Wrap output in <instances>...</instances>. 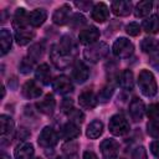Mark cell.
Wrapping results in <instances>:
<instances>
[{
  "label": "cell",
  "instance_id": "3957f363",
  "mask_svg": "<svg viewBox=\"0 0 159 159\" xmlns=\"http://www.w3.org/2000/svg\"><path fill=\"white\" fill-rule=\"evenodd\" d=\"M50 58H51V62L53 63L55 67L63 70V68H67L70 66L72 56L66 53L58 45H53L50 50Z\"/></svg>",
  "mask_w": 159,
  "mask_h": 159
},
{
  "label": "cell",
  "instance_id": "ffe728a7",
  "mask_svg": "<svg viewBox=\"0 0 159 159\" xmlns=\"http://www.w3.org/2000/svg\"><path fill=\"white\" fill-rule=\"evenodd\" d=\"M35 36V31L34 30H29L27 27H22V29H16L15 30V40L20 46L27 45Z\"/></svg>",
  "mask_w": 159,
  "mask_h": 159
},
{
  "label": "cell",
  "instance_id": "d590c367",
  "mask_svg": "<svg viewBox=\"0 0 159 159\" xmlns=\"http://www.w3.org/2000/svg\"><path fill=\"white\" fill-rule=\"evenodd\" d=\"M147 132L150 137L153 138H159V122H153L150 120L147 124Z\"/></svg>",
  "mask_w": 159,
  "mask_h": 159
},
{
  "label": "cell",
  "instance_id": "f6af8a7d",
  "mask_svg": "<svg viewBox=\"0 0 159 159\" xmlns=\"http://www.w3.org/2000/svg\"><path fill=\"white\" fill-rule=\"evenodd\" d=\"M83 159H98V157H97L93 152H91V150H86V152L83 153Z\"/></svg>",
  "mask_w": 159,
  "mask_h": 159
},
{
  "label": "cell",
  "instance_id": "f546056e",
  "mask_svg": "<svg viewBox=\"0 0 159 159\" xmlns=\"http://www.w3.org/2000/svg\"><path fill=\"white\" fill-rule=\"evenodd\" d=\"M140 47H142V50L144 52H148V53L157 52V51H159V40L152 39V37H147V39H144L142 41Z\"/></svg>",
  "mask_w": 159,
  "mask_h": 159
},
{
  "label": "cell",
  "instance_id": "7402d4cb",
  "mask_svg": "<svg viewBox=\"0 0 159 159\" xmlns=\"http://www.w3.org/2000/svg\"><path fill=\"white\" fill-rule=\"evenodd\" d=\"M103 133V123L98 119L91 122L88 125H87V129H86V135L89 138V139H97L102 135Z\"/></svg>",
  "mask_w": 159,
  "mask_h": 159
},
{
  "label": "cell",
  "instance_id": "8992f818",
  "mask_svg": "<svg viewBox=\"0 0 159 159\" xmlns=\"http://www.w3.org/2000/svg\"><path fill=\"white\" fill-rule=\"evenodd\" d=\"M37 142L42 148H52V147H55L57 144L58 135L51 127H45L41 130Z\"/></svg>",
  "mask_w": 159,
  "mask_h": 159
},
{
  "label": "cell",
  "instance_id": "d6986e66",
  "mask_svg": "<svg viewBox=\"0 0 159 159\" xmlns=\"http://www.w3.org/2000/svg\"><path fill=\"white\" fill-rule=\"evenodd\" d=\"M47 19V12L45 9H35L29 12V24L34 27L41 26Z\"/></svg>",
  "mask_w": 159,
  "mask_h": 159
},
{
  "label": "cell",
  "instance_id": "4316f807",
  "mask_svg": "<svg viewBox=\"0 0 159 159\" xmlns=\"http://www.w3.org/2000/svg\"><path fill=\"white\" fill-rule=\"evenodd\" d=\"M58 46H60L66 53H68V55H71V56H73V55L77 52V43L75 42V40H73L71 36H67V35L62 36V39H61Z\"/></svg>",
  "mask_w": 159,
  "mask_h": 159
},
{
  "label": "cell",
  "instance_id": "d6a6232c",
  "mask_svg": "<svg viewBox=\"0 0 159 159\" xmlns=\"http://www.w3.org/2000/svg\"><path fill=\"white\" fill-rule=\"evenodd\" d=\"M67 116L70 118V122L75 123V124H81L83 120H84V114L81 109H76V108H72L67 112Z\"/></svg>",
  "mask_w": 159,
  "mask_h": 159
},
{
  "label": "cell",
  "instance_id": "e0dca14e",
  "mask_svg": "<svg viewBox=\"0 0 159 159\" xmlns=\"http://www.w3.org/2000/svg\"><path fill=\"white\" fill-rule=\"evenodd\" d=\"M109 17V9L104 2H99L94 5L92 9V19L97 22H104Z\"/></svg>",
  "mask_w": 159,
  "mask_h": 159
},
{
  "label": "cell",
  "instance_id": "603a6c76",
  "mask_svg": "<svg viewBox=\"0 0 159 159\" xmlns=\"http://www.w3.org/2000/svg\"><path fill=\"white\" fill-rule=\"evenodd\" d=\"M80 133H81V132H80L78 125L75 124V123H72V122L66 123V124L62 127V129H61V137H62L63 139H67V140H71V139L77 138V137L80 135Z\"/></svg>",
  "mask_w": 159,
  "mask_h": 159
},
{
  "label": "cell",
  "instance_id": "ee69618b",
  "mask_svg": "<svg viewBox=\"0 0 159 159\" xmlns=\"http://www.w3.org/2000/svg\"><path fill=\"white\" fill-rule=\"evenodd\" d=\"M62 108L65 112H68L70 109H72V101L71 98H65L63 103H62Z\"/></svg>",
  "mask_w": 159,
  "mask_h": 159
},
{
  "label": "cell",
  "instance_id": "5bb4252c",
  "mask_svg": "<svg viewBox=\"0 0 159 159\" xmlns=\"http://www.w3.org/2000/svg\"><path fill=\"white\" fill-rule=\"evenodd\" d=\"M78 102H80V106H81L82 108H86V109H93V108L97 106L98 99H97L96 94H94L92 91L87 89V91H83V92L80 94V97H78Z\"/></svg>",
  "mask_w": 159,
  "mask_h": 159
},
{
  "label": "cell",
  "instance_id": "7bdbcfd3",
  "mask_svg": "<svg viewBox=\"0 0 159 159\" xmlns=\"http://www.w3.org/2000/svg\"><path fill=\"white\" fill-rule=\"evenodd\" d=\"M72 22H76L77 26H78V25H83V24L86 22V19H84L82 15H80V14H76V15H73V20H72Z\"/></svg>",
  "mask_w": 159,
  "mask_h": 159
},
{
  "label": "cell",
  "instance_id": "f1b7e54d",
  "mask_svg": "<svg viewBox=\"0 0 159 159\" xmlns=\"http://www.w3.org/2000/svg\"><path fill=\"white\" fill-rule=\"evenodd\" d=\"M14 120L11 117L6 116V114H2L0 116V132H1V135L2 138L7 134H11L12 130H14Z\"/></svg>",
  "mask_w": 159,
  "mask_h": 159
},
{
  "label": "cell",
  "instance_id": "8d00e7d4",
  "mask_svg": "<svg viewBox=\"0 0 159 159\" xmlns=\"http://www.w3.org/2000/svg\"><path fill=\"white\" fill-rule=\"evenodd\" d=\"M125 32L129 36H138L140 34V27H139V25L137 22H129L125 26Z\"/></svg>",
  "mask_w": 159,
  "mask_h": 159
},
{
  "label": "cell",
  "instance_id": "2e32d148",
  "mask_svg": "<svg viewBox=\"0 0 159 159\" xmlns=\"http://www.w3.org/2000/svg\"><path fill=\"white\" fill-rule=\"evenodd\" d=\"M111 9L114 15L117 16H127L132 11V2L125 0H117L113 1L111 5Z\"/></svg>",
  "mask_w": 159,
  "mask_h": 159
},
{
  "label": "cell",
  "instance_id": "ac0fdd59",
  "mask_svg": "<svg viewBox=\"0 0 159 159\" xmlns=\"http://www.w3.org/2000/svg\"><path fill=\"white\" fill-rule=\"evenodd\" d=\"M15 159H32L34 145L31 143H21L15 148Z\"/></svg>",
  "mask_w": 159,
  "mask_h": 159
},
{
  "label": "cell",
  "instance_id": "7dc6e473",
  "mask_svg": "<svg viewBox=\"0 0 159 159\" xmlns=\"http://www.w3.org/2000/svg\"><path fill=\"white\" fill-rule=\"evenodd\" d=\"M36 159H41V158H36Z\"/></svg>",
  "mask_w": 159,
  "mask_h": 159
},
{
  "label": "cell",
  "instance_id": "484cf974",
  "mask_svg": "<svg viewBox=\"0 0 159 159\" xmlns=\"http://www.w3.org/2000/svg\"><path fill=\"white\" fill-rule=\"evenodd\" d=\"M35 76H36V80H39L42 84H48L51 82V71L47 63L40 65L35 71Z\"/></svg>",
  "mask_w": 159,
  "mask_h": 159
},
{
  "label": "cell",
  "instance_id": "cb8c5ba5",
  "mask_svg": "<svg viewBox=\"0 0 159 159\" xmlns=\"http://www.w3.org/2000/svg\"><path fill=\"white\" fill-rule=\"evenodd\" d=\"M118 83L122 88L124 89H133L134 87V76L130 70H124L119 76H118Z\"/></svg>",
  "mask_w": 159,
  "mask_h": 159
},
{
  "label": "cell",
  "instance_id": "b9f144b4",
  "mask_svg": "<svg viewBox=\"0 0 159 159\" xmlns=\"http://www.w3.org/2000/svg\"><path fill=\"white\" fill-rule=\"evenodd\" d=\"M150 152L155 158H159V140H154L150 144Z\"/></svg>",
  "mask_w": 159,
  "mask_h": 159
},
{
  "label": "cell",
  "instance_id": "7a4b0ae2",
  "mask_svg": "<svg viewBox=\"0 0 159 159\" xmlns=\"http://www.w3.org/2000/svg\"><path fill=\"white\" fill-rule=\"evenodd\" d=\"M109 52V47L106 42H96L83 51V56L87 61L96 63L104 58Z\"/></svg>",
  "mask_w": 159,
  "mask_h": 159
},
{
  "label": "cell",
  "instance_id": "7c38bea8",
  "mask_svg": "<svg viewBox=\"0 0 159 159\" xmlns=\"http://www.w3.org/2000/svg\"><path fill=\"white\" fill-rule=\"evenodd\" d=\"M70 14H71V6L65 4L55 10V12L52 15V21L56 25H65L70 20Z\"/></svg>",
  "mask_w": 159,
  "mask_h": 159
},
{
  "label": "cell",
  "instance_id": "74e56055",
  "mask_svg": "<svg viewBox=\"0 0 159 159\" xmlns=\"http://www.w3.org/2000/svg\"><path fill=\"white\" fill-rule=\"evenodd\" d=\"M132 159H147V150L144 147H138L132 154Z\"/></svg>",
  "mask_w": 159,
  "mask_h": 159
},
{
  "label": "cell",
  "instance_id": "9c48e42d",
  "mask_svg": "<svg viewBox=\"0 0 159 159\" xmlns=\"http://www.w3.org/2000/svg\"><path fill=\"white\" fill-rule=\"evenodd\" d=\"M144 112H145V107L142 99H139L138 97H134L129 104V114L130 118L134 122H140L144 117Z\"/></svg>",
  "mask_w": 159,
  "mask_h": 159
},
{
  "label": "cell",
  "instance_id": "5b68a950",
  "mask_svg": "<svg viewBox=\"0 0 159 159\" xmlns=\"http://www.w3.org/2000/svg\"><path fill=\"white\" fill-rule=\"evenodd\" d=\"M113 53L117 56V57H120V58H125V57H129L133 51H134V46L133 43L125 39V37H119L114 41L113 43Z\"/></svg>",
  "mask_w": 159,
  "mask_h": 159
},
{
  "label": "cell",
  "instance_id": "4fadbf2b",
  "mask_svg": "<svg viewBox=\"0 0 159 159\" xmlns=\"http://www.w3.org/2000/svg\"><path fill=\"white\" fill-rule=\"evenodd\" d=\"M55 107H56V101L52 94L45 96L43 99H41L36 103V108L39 109V112H41L46 116H51L55 111Z\"/></svg>",
  "mask_w": 159,
  "mask_h": 159
},
{
  "label": "cell",
  "instance_id": "c3c4849f",
  "mask_svg": "<svg viewBox=\"0 0 159 159\" xmlns=\"http://www.w3.org/2000/svg\"><path fill=\"white\" fill-rule=\"evenodd\" d=\"M118 159H123V158H118Z\"/></svg>",
  "mask_w": 159,
  "mask_h": 159
},
{
  "label": "cell",
  "instance_id": "1f68e13d",
  "mask_svg": "<svg viewBox=\"0 0 159 159\" xmlns=\"http://www.w3.org/2000/svg\"><path fill=\"white\" fill-rule=\"evenodd\" d=\"M43 50L45 48H43V45L42 43H35V45H32L30 47V50H29V57H30V60L32 62H35L39 58H41L42 55H43Z\"/></svg>",
  "mask_w": 159,
  "mask_h": 159
},
{
  "label": "cell",
  "instance_id": "ba28073f",
  "mask_svg": "<svg viewBox=\"0 0 159 159\" xmlns=\"http://www.w3.org/2000/svg\"><path fill=\"white\" fill-rule=\"evenodd\" d=\"M99 149L104 159H116L119 149V144L114 139H104L101 143Z\"/></svg>",
  "mask_w": 159,
  "mask_h": 159
},
{
  "label": "cell",
  "instance_id": "9a60e30c",
  "mask_svg": "<svg viewBox=\"0 0 159 159\" xmlns=\"http://www.w3.org/2000/svg\"><path fill=\"white\" fill-rule=\"evenodd\" d=\"M21 92H22V96L26 97V98H29V99H31V98H39V97L41 96V93H42L41 88H40V87L36 84V82L32 81V80L26 81V82L24 83Z\"/></svg>",
  "mask_w": 159,
  "mask_h": 159
},
{
  "label": "cell",
  "instance_id": "bcb514c9",
  "mask_svg": "<svg viewBox=\"0 0 159 159\" xmlns=\"http://www.w3.org/2000/svg\"><path fill=\"white\" fill-rule=\"evenodd\" d=\"M1 159H10V157H7L5 153H2V155H1Z\"/></svg>",
  "mask_w": 159,
  "mask_h": 159
},
{
  "label": "cell",
  "instance_id": "e575fe53",
  "mask_svg": "<svg viewBox=\"0 0 159 159\" xmlns=\"http://www.w3.org/2000/svg\"><path fill=\"white\" fill-rule=\"evenodd\" d=\"M148 118L153 122H159V103H153L147 111Z\"/></svg>",
  "mask_w": 159,
  "mask_h": 159
},
{
  "label": "cell",
  "instance_id": "f35d334b",
  "mask_svg": "<svg viewBox=\"0 0 159 159\" xmlns=\"http://www.w3.org/2000/svg\"><path fill=\"white\" fill-rule=\"evenodd\" d=\"M31 68H32V61L30 58H24L20 63V71L22 73H29L31 72Z\"/></svg>",
  "mask_w": 159,
  "mask_h": 159
},
{
  "label": "cell",
  "instance_id": "4dcf8cb0",
  "mask_svg": "<svg viewBox=\"0 0 159 159\" xmlns=\"http://www.w3.org/2000/svg\"><path fill=\"white\" fill-rule=\"evenodd\" d=\"M152 7H153V2L152 1H140L135 6V10H134V14L137 17H144L147 15H149V12L152 11Z\"/></svg>",
  "mask_w": 159,
  "mask_h": 159
},
{
  "label": "cell",
  "instance_id": "83f0119b",
  "mask_svg": "<svg viewBox=\"0 0 159 159\" xmlns=\"http://www.w3.org/2000/svg\"><path fill=\"white\" fill-rule=\"evenodd\" d=\"M0 42H1V55L4 56L5 53L9 52V50L11 48V43H12V36L10 31L5 27L0 30Z\"/></svg>",
  "mask_w": 159,
  "mask_h": 159
},
{
  "label": "cell",
  "instance_id": "30bf717a",
  "mask_svg": "<svg viewBox=\"0 0 159 159\" xmlns=\"http://www.w3.org/2000/svg\"><path fill=\"white\" fill-rule=\"evenodd\" d=\"M52 87L60 94L70 93L73 89V84H72L71 80L67 76H58V77H56L53 80V82H52Z\"/></svg>",
  "mask_w": 159,
  "mask_h": 159
},
{
  "label": "cell",
  "instance_id": "ab89813d",
  "mask_svg": "<svg viewBox=\"0 0 159 159\" xmlns=\"http://www.w3.org/2000/svg\"><path fill=\"white\" fill-rule=\"evenodd\" d=\"M77 144L75 143V142H70V143H67V144H65L63 145V152L66 153V154H75L76 152H77Z\"/></svg>",
  "mask_w": 159,
  "mask_h": 159
},
{
  "label": "cell",
  "instance_id": "6da1fadb",
  "mask_svg": "<svg viewBox=\"0 0 159 159\" xmlns=\"http://www.w3.org/2000/svg\"><path fill=\"white\" fill-rule=\"evenodd\" d=\"M138 86L145 97H154L158 92L157 81L149 70H142L138 76Z\"/></svg>",
  "mask_w": 159,
  "mask_h": 159
},
{
  "label": "cell",
  "instance_id": "44dd1931",
  "mask_svg": "<svg viewBox=\"0 0 159 159\" xmlns=\"http://www.w3.org/2000/svg\"><path fill=\"white\" fill-rule=\"evenodd\" d=\"M12 25L16 29H22V27H27L29 25V14L26 12V10L24 7H19L14 15V21Z\"/></svg>",
  "mask_w": 159,
  "mask_h": 159
},
{
  "label": "cell",
  "instance_id": "d4e9b609",
  "mask_svg": "<svg viewBox=\"0 0 159 159\" xmlns=\"http://www.w3.org/2000/svg\"><path fill=\"white\" fill-rule=\"evenodd\" d=\"M142 27L145 32L148 34H158L159 32V16L158 15H152L148 19H145L142 24Z\"/></svg>",
  "mask_w": 159,
  "mask_h": 159
},
{
  "label": "cell",
  "instance_id": "8fae6325",
  "mask_svg": "<svg viewBox=\"0 0 159 159\" xmlns=\"http://www.w3.org/2000/svg\"><path fill=\"white\" fill-rule=\"evenodd\" d=\"M88 76H89L88 67L82 61H77L73 66V70H72V78L77 83H83V82L87 81Z\"/></svg>",
  "mask_w": 159,
  "mask_h": 159
},
{
  "label": "cell",
  "instance_id": "52a82bcc",
  "mask_svg": "<svg viewBox=\"0 0 159 159\" xmlns=\"http://www.w3.org/2000/svg\"><path fill=\"white\" fill-rule=\"evenodd\" d=\"M99 39V30L94 26H89L86 27L83 30L80 31L78 34V40L82 45H93L96 43V41Z\"/></svg>",
  "mask_w": 159,
  "mask_h": 159
},
{
  "label": "cell",
  "instance_id": "836d02e7",
  "mask_svg": "<svg viewBox=\"0 0 159 159\" xmlns=\"http://www.w3.org/2000/svg\"><path fill=\"white\" fill-rule=\"evenodd\" d=\"M113 94V87L111 86H104L99 92H98V96H97V99L98 102L101 103H106Z\"/></svg>",
  "mask_w": 159,
  "mask_h": 159
},
{
  "label": "cell",
  "instance_id": "60d3db41",
  "mask_svg": "<svg viewBox=\"0 0 159 159\" xmlns=\"http://www.w3.org/2000/svg\"><path fill=\"white\" fill-rule=\"evenodd\" d=\"M149 62H150V65H152L154 68H157V70L159 71V51L150 53V60H149Z\"/></svg>",
  "mask_w": 159,
  "mask_h": 159
},
{
  "label": "cell",
  "instance_id": "277c9868",
  "mask_svg": "<svg viewBox=\"0 0 159 159\" xmlns=\"http://www.w3.org/2000/svg\"><path fill=\"white\" fill-rule=\"evenodd\" d=\"M109 132L113 134V135H117V137H120V135H124L129 132L130 127H129V123L128 120L120 116V114H114L109 119Z\"/></svg>",
  "mask_w": 159,
  "mask_h": 159
}]
</instances>
